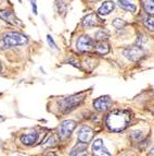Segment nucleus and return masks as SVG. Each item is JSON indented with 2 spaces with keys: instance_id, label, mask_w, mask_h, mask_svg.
Instances as JSON below:
<instances>
[{
  "instance_id": "8",
  "label": "nucleus",
  "mask_w": 154,
  "mask_h": 156,
  "mask_svg": "<svg viewBox=\"0 0 154 156\" xmlns=\"http://www.w3.org/2000/svg\"><path fill=\"white\" fill-rule=\"evenodd\" d=\"M112 105V101H111L110 96H102L97 98L93 101V107L98 112H105Z\"/></svg>"
},
{
  "instance_id": "3",
  "label": "nucleus",
  "mask_w": 154,
  "mask_h": 156,
  "mask_svg": "<svg viewBox=\"0 0 154 156\" xmlns=\"http://www.w3.org/2000/svg\"><path fill=\"white\" fill-rule=\"evenodd\" d=\"M27 37L22 33L18 32H9V33L3 35V43L5 46L14 47L20 46V45H25L27 43Z\"/></svg>"
},
{
  "instance_id": "1",
  "label": "nucleus",
  "mask_w": 154,
  "mask_h": 156,
  "mask_svg": "<svg viewBox=\"0 0 154 156\" xmlns=\"http://www.w3.org/2000/svg\"><path fill=\"white\" fill-rule=\"evenodd\" d=\"M130 122V114L127 110L116 109L106 116L105 125L113 132H121L128 127Z\"/></svg>"
},
{
  "instance_id": "7",
  "label": "nucleus",
  "mask_w": 154,
  "mask_h": 156,
  "mask_svg": "<svg viewBox=\"0 0 154 156\" xmlns=\"http://www.w3.org/2000/svg\"><path fill=\"white\" fill-rule=\"evenodd\" d=\"M93 47V41L88 35H82L77 41V48L80 51H90Z\"/></svg>"
},
{
  "instance_id": "10",
  "label": "nucleus",
  "mask_w": 154,
  "mask_h": 156,
  "mask_svg": "<svg viewBox=\"0 0 154 156\" xmlns=\"http://www.w3.org/2000/svg\"><path fill=\"white\" fill-rule=\"evenodd\" d=\"M0 18L5 20V22H8V23L13 24V25H16V24L20 23L15 14L13 13V11L10 10H0Z\"/></svg>"
},
{
  "instance_id": "24",
  "label": "nucleus",
  "mask_w": 154,
  "mask_h": 156,
  "mask_svg": "<svg viewBox=\"0 0 154 156\" xmlns=\"http://www.w3.org/2000/svg\"><path fill=\"white\" fill-rule=\"evenodd\" d=\"M44 156H55V154H54L53 152H48V153H46Z\"/></svg>"
},
{
  "instance_id": "22",
  "label": "nucleus",
  "mask_w": 154,
  "mask_h": 156,
  "mask_svg": "<svg viewBox=\"0 0 154 156\" xmlns=\"http://www.w3.org/2000/svg\"><path fill=\"white\" fill-rule=\"evenodd\" d=\"M32 7H33V12L37 14V7H36V0H32Z\"/></svg>"
},
{
  "instance_id": "20",
  "label": "nucleus",
  "mask_w": 154,
  "mask_h": 156,
  "mask_svg": "<svg viewBox=\"0 0 154 156\" xmlns=\"http://www.w3.org/2000/svg\"><path fill=\"white\" fill-rule=\"evenodd\" d=\"M106 37H108V33H106L105 31H103V30H101V31L95 33V39H97L98 42H99V41H105Z\"/></svg>"
},
{
  "instance_id": "2",
  "label": "nucleus",
  "mask_w": 154,
  "mask_h": 156,
  "mask_svg": "<svg viewBox=\"0 0 154 156\" xmlns=\"http://www.w3.org/2000/svg\"><path fill=\"white\" fill-rule=\"evenodd\" d=\"M84 99H85L84 94H76V95H73V96L66 97V98L59 101V108L63 112H71L72 109H74L75 107L82 104Z\"/></svg>"
},
{
  "instance_id": "5",
  "label": "nucleus",
  "mask_w": 154,
  "mask_h": 156,
  "mask_svg": "<svg viewBox=\"0 0 154 156\" xmlns=\"http://www.w3.org/2000/svg\"><path fill=\"white\" fill-rule=\"evenodd\" d=\"M75 128H76V122H75L74 120H64V121L61 123L60 129H59L60 138L63 139V140L69 138Z\"/></svg>"
},
{
  "instance_id": "6",
  "label": "nucleus",
  "mask_w": 154,
  "mask_h": 156,
  "mask_svg": "<svg viewBox=\"0 0 154 156\" xmlns=\"http://www.w3.org/2000/svg\"><path fill=\"white\" fill-rule=\"evenodd\" d=\"M92 155L93 156H111V153L105 147L103 141L98 139L92 144Z\"/></svg>"
},
{
  "instance_id": "19",
  "label": "nucleus",
  "mask_w": 154,
  "mask_h": 156,
  "mask_svg": "<svg viewBox=\"0 0 154 156\" xmlns=\"http://www.w3.org/2000/svg\"><path fill=\"white\" fill-rule=\"evenodd\" d=\"M112 25H113L115 29L121 30V29H123L124 26L126 25V22L124 21V20H122V19H115V20L112 22Z\"/></svg>"
},
{
  "instance_id": "11",
  "label": "nucleus",
  "mask_w": 154,
  "mask_h": 156,
  "mask_svg": "<svg viewBox=\"0 0 154 156\" xmlns=\"http://www.w3.org/2000/svg\"><path fill=\"white\" fill-rule=\"evenodd\" d=\"M87 143L79 142L77 145L74 146L69 156H87Z\"/></svg>"
},
{
  "instance_id": "28",
  "label": "nucleus",
  "mask_w": 154,
  "mask_h": 156,
  "mask_svg": "<svg viewBox=\"0 0 154 156\" xmlns=\"http://www.w3.org/2000/svg\"><path fill=\"white\" fill-rule=\"evenodd\" d=\"M2 1H3V0H0V2H2Z\"/></svg>"
},
{
  "instance_id": "18",
  "label": "nucleus",
  "mask_w": 154,
  "mask_h": 156,
  "mask_svg": "<svg viewBox=\"0 0 154 156\" xmlns=\"http://www.w3.org/2000/svg\"><path fill=\"white\" fill-rule=\"evenodd\" d=\"M143 24L150 30V31H154V16H148L143 20Z\"/></svg>"
},
{
  "instance_id": "12",
  "label": "nucleus",
  "mask_w": 154,
  "mask_h": 156,
  "mask_svg": "<svg viewBox=\"0 0 154 156\" xmlns=\"http://www.w3.org/2000/svg\"><path fill=\"white\" fill-rule=\"evenodd\" d=\"M114 7H115V3H114L113 1H105V2H103L102 5L99 8L98 13H99L100 16H108V14H110V13L113 11Z\"/></svg>"
},
{
  "instance_id": "29",
  "label": "nucleus",
  "mask_w": 154,
  "mask_h": 156,
  "mask_svg": "<svg viewBox=\"0 0 154 156\" xmlns=\"http://www.w3.org/2000/svg\"><path fill=\"white\" fill-rule=\"evenodd\" d=\"M0 118H1V116H0Z\"/></svg>"
},
{
  "instance_id": "14",
  "label": "nucleus",
  "mask_w": 154,
  "mask_h": 156,
  "mask_svg": "<svg viewBox=\"0 0 154 156\" xmlns=\"http://www.w3.org/2000/svg\"><path fill=\"white\" fill-rule=\"evenodd\" d=\"M99 23H100V19L98 18V16L95 14V13L88 14V16L82 20V25L84 26H97Z\"/></svg>"
},
{
  "instance_id": "16",
  "label": "nucleus",
  "mask_w": 154,
  "mask_h": 156,
  "mask_svg": "<svg viewBox=\"0 0 154 156\" xmlns=\"http://www.w3.org/2000/svg\"><path fill=\"white\" fill-rule=\"evenodd\" d=\"M118 3L121 8L129 12H135L137 9L136 5L134 3V0H118Z\"/></svg>"
},
{
  "instance_id": "25",
  "label": "nucleus",
  "mask_w": 154,
  "mask_h": 156,
  "mask_svg": "<svg viewBox=\"0 0 154 156\" xmlns=\"http://www.w3.org/2000/svg\"><path fill=\"white\" fill-rule=\"evenodd\" d=\"M152 155L154 156V148H153V150H152Z\"/></svg>"
},
{
  "instance_id": "27",
  "label": "nucleus",
  "mask_w": 154,
  "mask_h": 156,
  "mask_svg": "<svg viewBox=\"0 0 154 156\" xmlns=\"http://www.w3.org/2000/svg\"><path fill=\"white\" fill-rule=\"evenodd\" d=\"M0 147H1V140H0Z\"/></svg>"
},
{
  "instance_id": "15",
  "label": "nucleus",
  "mask_w": 154,
  "mask_h": 156,
  "mask_svg": "<svg viewBox=\"0 0 154 156\" xmlns=\"http://www.w3.org/2000/svg\"><path fill=\"white\" fill-rule=\"evenodd\" d=\"M95 51L100 55H106L110 52V46L105 41H99L95 45Z\"/></svg>"
},
{
  "instance_id": "13",
  "label": "nucleus",
  "mask_w": 154,
  "mask_h": 156,
  "mask_svg": "<svg viewBox=\"0 0 154 156\" xmlns=\"http://www.w3.org/2000/svg\"><path fill=\"white\" fill-rule=\"evenodd\" d=\"M38 139V133L37 132H32L27 133V134H23L21 136V142L25 145H32L37 141Z\"/></svg>"
},
{
  "instance_id": "9",
  "label": "nucleus",
  "mask_w": 154,
  "mask_h": 156,
  "mask_svg": "<svg viewBox=\"0 0 154 156\" xmlns=\"http://www.w3.org/2000/svg\"><path fill=\"white\" fill-rule=\"evenodd\" d=\"M93 138V131L92 129L88 126H84V127L80 128L79 132H78V140L79 142L82 143H88L92 140Z\"/></svg>"
},
{
  "instance_id": "17",
  "label": "nucleus",
  "mask_w": 154,
  "mask_h": 156,
  "mask_svg": "<svg viewBox=\"0 0 154 156\" xmlns=\"http://www.w3.org/2000/svg\"><path fill=\"white\" fill-rule=\"evenodd\" d=\"M144 10L150 14H154V0H146L144 1Z\"/></svg>"
},
{
  "instance_id": "26",
  "label": "nucleus",
  "mask_w": 154,
  "mask_h": 156,
  "mask_svg": "<svg viewBox=\"0 0 154 156\" xmlns=\"http://www.w3.org/2000/svg\"><path fill=\"white\" fill-rule=\"evenodd\" d=\"M0 71H1V62H0Z\"/></svg>"
},
{
  "instance_id": "23",
  "label": "nucleus",
  "mask_w": 154,
  "mask_h": 156,
  "mask_svg": "<svg viewBox=\"0 0 154 156\" xmlns=\"http://www.w3.org/2000/svg\"><path fill=\"white\" fill-rule=\"evenodd\" d=\"M48 142H54V136H52V139H50V140H49ZM50 144H51V145H52V144H53V143H48V144H45V145H44V147H47V146H49V145H50Z\"/></svg>"
},
{
  "instance_id": "4",
  "label": "nucleus",
  "mask_w": 154,
  "mask_h": 156,
  "mask_svg": "<svg viewBox=\"0 0 154 156\" xmlns=\"http://www.w3.org/2000/svg\"><path fill=\"white\" fill-rule=\"evenodd\" d=\"M123 54L127 59L130 60V61H134V62L141 60L142 58L144 57V55H146L144 50L142 49L139 45L138 46H137V45H134V46L126 47L125 49H124Z\"/></svg>"
},
{
  "instance_id": "21",
  "label": "nucleus",
  "mask_w": 154,
  "mask_h": 156,
  "mask_svg": "<svg viewBox=\"0 0 154 156\" xmlns=\"http://www.w3.org/2000/svg\"><path fill=\"white\" fill-rule=\"evenodd\" d=\"M47 41H48V43H49V45L52 47V48H54V49H57L58 47H57V45H55V43H54V41H53V38H52L50 35H47Z\"/></svg>"
}]
</instances>
